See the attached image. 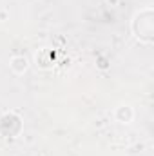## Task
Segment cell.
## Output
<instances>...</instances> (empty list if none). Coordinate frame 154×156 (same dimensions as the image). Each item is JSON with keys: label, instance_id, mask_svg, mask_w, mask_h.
<instances>
[{"label": "cell", "instance_id": "cell-1", "mask_svg": "<svg viewBox=\"0 0 154 156\" xmlns=\"http://www.w3.org/2000/svg\"><path fill=\"white\" fill-rule=\"evenodd\" d=\"M132 24H140V29H134V37L140 38V42H143V44L152 42V9L151 7L142 9L134 16Z\"/></svg>", "mask_w": 154, "mask_h": 156}, {"label": "cell", "instance_id": "cell-2", "mask_svg": "<svg viewBox=\"0 0 154 156\" xmlns=\"http://www.w3.org/2000/svg\"><path fill=\"white\" fill-rule=\"evenodd\" d=\"M11 67H13L15 73L22 75V73L27 69V58H26V56H15V58L11 60Z\"/></svg>", "mask_w": 154, "mask_h": 156}]
</instances>
